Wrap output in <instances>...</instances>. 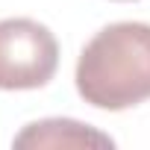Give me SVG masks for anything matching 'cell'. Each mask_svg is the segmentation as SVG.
<instances>
[{"mask_svg": "<svg viewBox=\"0 0 150 150\" xmlns=\"http://www.w3.org/2000/svg\"><path fill=\"white\" fill-rule=\"evenodd\" d=\"M80 97L106 112L150 100V24L118 21L94 33L77 59Z\"/></svg>", "mask_w": 150, "mask_h": 150, "instance_id": "6da1fadb", "label": "cell"}, {"mask_svg": "<svg viewBox=\"0 0 150 150\" xmlns=\"http://www.w3.org/2000/svg\"><path fill=\"white\" fill-rule=\"evenodd\" d=\"M59 68L56 35L33 18L0 21V88L30 91L53 80Z\"/></svg>", "mask_w": 150, "mask_h": 150, "instance_id": "7a4b0ae2", "label": "cell"}, {"mask_svg": "<svg viewBox=\"0 0 150 150\" xmlns=\"http://www.w3.org/2000/svg\"><path fill=\"white\" fill-rule=\"evenodd\" d=\"M12 144L18 150H27V147H112L115 141L106 132H97L94 127L80 121L44 118V121L27 124Z\"/></svg>", "mask_w": 150, "mask_h": 150, "instance_id": "3957f363", "label": "cell"}]
</instances>
